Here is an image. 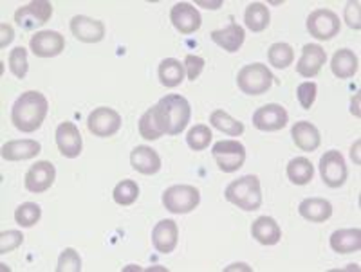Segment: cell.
<instances>
[{
    "instance_id": "cell-1",
    "label": "cell",
    "mask_w": 361,
    "mask_h": 272,
    "mask_svg": "<svg viewBox=\"0 0 361 272\" xmlns=\"http://www.w3.org/2000/svg\"><path fill=\"white\" fill-rule=\"evenodd\" d=\"M49 110V103L42 92L27 91L15 101L11 108V123L17 130L31 134L42 127Z\"/></svg>"
},
{
    "instance_id": "cell-2",
    "label": "cell",
    "mask_w": 361,
    "mask_h": 272,
    "mask_svg": "<svg viewBox=\"0 0 361 272\" xmlns=\"http://www.w3.org/2000/svg\"><path fill=\"white\" fill-rule=\"evenodd\" d=\"M228 202L235 204L243 211H257L262 206V191H260V181L255 175H246L231 182L224 191Z\"/></svg>"
},
{
    "instance_id": "cell-3",
    "label": "cell",
    "mask_w": 361,
    "mask_h": 272,
    "mask_svg": "<svg viewBox=\"0 0 361 272\" xmlns=\"http://www.w3.org/2000/svg\"><path fill=\"white\" fill-rule=\"evenodd\" d=\"M238 89L247 96L266 94L273 85V75L262 63H251L238 70L237 76Z\"/></svg>"
},
{
    "instance_id": "cell-4",
    "label": "cell",
    "mask_w": 361,
    "mask_h": 272,
    "mask_svg": "<svg viewBox=\"0 0 361 272\" xmlns=\"http://www.w3.org/2000/svg\"><path fill=\"white\" fill-rule=\"evenodd\" d=\"M159 105L163 107L169 121V136H179L190 123L192 117V108L186 98L180 94H169L159 99Z\"/></svg>"
},
{
    "instance_id": "cell-5",
    "label": "cell",
    "mask_w": 361,
    "mask_h": 272,
    "mask_svg": "<svg viewBox=\"0 0 361 272\" xmlns=\"http://www.w3.org/2000/svg\"><path fill=\"white\" fill-rule=\"evenodd\" d=\"M201 202V193L197 188L188 184H177L163 193L164 207L173 214L192 213Z\"/></svg>"
},
{
    "instance_id": "cell-6",
    "label": "cell",
    "mask_w": 361,
    "mask_h": 272,
    "mask_svg": "<svg viewBox=\"0 0 361 272\" xmlns=\"http://www.w3.org/2000/svg\"><path fill=\"white\" fill-rule=\"evenodd\" d=\"M212 155H214L219 169H222L224 174H233L244 166L246 146L238 141H219L212 148Z\"/></svg>"
},
{
    "instance_id": "cell-7",
    "label": "cell",
    "mask_w": 361,
    "mask_h": 272,
    "mask_svg": "<svg viewBox=\"0 0 361 272\" xmlns=\"http://www.w3.org/2000/svg\"><path fill=\"white\" fill-rule=\"evenodd\" d=\"M51 17H53V4L47 0H35L15 11V22L25 31L37 30L45 22H49Z\"/></svg>"
},
{
    "instance_id": "cell-8",
    "label": "cell",
    "mask_w": 361,
    "mask_h": 272,
    "mask_svg": "<svg viewBox=\"0 0 361 272\" xmlns=\"http://www.w3.org/2000/svg\"><path fill=\"white\" fill-rule=\"evenodd\" d=\"M341 22L331 9H316L307 17V31L318 40H331L340 33Z\"/></svg>"
},
{
    "instance_id": "cell-9",
    "label": "cell",
    "mask_w": 361,
    "mask_h": 272,
    "mask_svg": "<svg viewBox=\"0 0 361 272\" xmlns=\"http://www.w3.org/2000/svg\"><path fill=\"white\" fill-rule=\"evenodd\" d=\"M320 175L329 188H340L347 181V164L340 152L331 150L325 152L320 159Z\"/></svg>"
},
{
    "instance_id": "cell-10",
    "label": "cell",
    "mask_w": 361,
    "mask_h": 272,
    "mask_svg": "<svg viewBox=\"0 0 361 272\" xmlns=\"http://www.w3.org/2000/svg\"><path fill=\"white\" fill-rule=\"evenodd\" d=\"M87 127H89V132L94 134L96 137H111L121 128V116L114 108L99 107L94 112H90Z\"/></svg>"
},
{
    "instance_id": "cell-11",
    "label": "cell",
    "mask_w": 361,
    "mask_h": 272,
    "mask_svg": "<svg viewBox=\"0 0 361 272\" xmlns=\"http://www.w3.org/2000/svg\"><path fill=\"white\" fill-rule=\"evenodd\" d=\"M289 116L282 105H264L253 114V127L262 132H279L288 124Z\"/></svg>"
},
{
    "instance_id": "cell-12",
    "label": "cell",
    "mask_w": 361,
    "mask_h": 272,
    "mask_svg": "<svg viewBox=\"0 0 361 272\" xmlns=\"http://www.w3.org/2000/svg\"><path fill=\"white\" fill-rule=\"evenodd\" d=\"M56 179V169H54L53 162L40 161L33 164L25 174V190L31 193H44L54 184Z\"/></svg>"
},
{
    "instance_id": "cell-13",
    "label": "cell",
    "mask_w": 361,
    "mask_h": 272,
    "mask_svg": "<svg viewBox=\"0 0 361 272\" xmlns=\"http://www.w3.org/2000/svg\"><path fill=\"white\" fill-rule=\"evenodd\" d=\"M169 132V121H166V114H164L163 107L159 103L154 105L152 108H148L140 119V134L143 139L156 141L163 137Z\"/></svg>"
},
{
    "instance_id": "cell-14",
    "label": "cell",
    "mask_w": 361,
    "mask_h": 272,
    "mask_svg": "<svg viewBox=\"0 0 361 272\" xmlns=\"http://www.w3.org/2000/svg\"><path fill=\"white\" fill-rule=\"evenodd\" d=\"M56 145L62 152L63 157L67 159H74V157H78L82 153L83 148V141H82V134H80L78 127L74 123H60L56 128Z\"/></svg>"
},
{
    "instance_id": "cell-15",
    "label": "cell",
    "mask_w": 361,
    "mask_h": 272,
    "mask_svg": "<svg viewBox=\"0 0 361 272\" xmlns=\"http://www.w3.org/2000/svg\"><path fill=\"white\" fill-rule=\"evenodd\" d=\"M29 47L35 53V56L40 58H53L66 49V40L56 31H40L29 40Z\"/></svg>"
},
{
    "instance_id": "cell-16",
    "label": "cell",
    "mask_w": 361,
    "mask_h": 272,
    "mask_svg": "<svg viewBox=\"0 0 361 272\" xmlns=\"http://www.w3.org/2000/svg\"><path fill=\"white\" fill-rule=\"evenodd\" d=\"M170 20L180 34H192L201 27V13L188 2H179L170 11Z\"/></svg>"
},
{
    "instance_id": "cell-17",
    "label": "cell",
    "mask_w": 361,
    "mask_h": 272,
    "mask_svg": "<svg viewBox=\"0 0 361 272\" xmlns=\"http://www.w3.org/2000/svg\"><path fill=\"white\" fill-rule=\"evenodd\" d=\"M71 33L85 44H98L105 38V25L103 22L94 18L85 17V15H76L71 20Z\"/></svg>"
},
{
    "instance_id": "cell-18",
    "label": "cell",
    "mask_w": 361,
    "mask_h": 272,
    "mask_svg": "<svg viewBox=\"0 0 361 272\" xmlns=\"http://www.w3.org/2000/svg\"><path fill=\"white\" fill-rule=\"evenodd\" d=\"M327 62V54L324 47L318 44H307L302 49V58L296 63V72L304 78H314Z\"/></svg>"
},
{
    "instance_id": "cell-19",
    "label": "cell",
    "mask_w": 361,
    "mask_h": 272,
    "mask_svg": "<svg viewBox=\"0 0 361 272\" xmlns=\"http://www.w3.org/2000/svg\"><path fill=\"white\" fill-rule=\"evenodd\" d=\"M177 240H179V229L173 220H161L156 224L152 231V243L157 252L169 254L177 247Z\"/></svg>"
},
{
    "instance_id": "cell-20",
    "label": "cell",
    "mask_w": 361,
    "mask_h": 272,
    "mask_svg": "<svg viewBox=\"0 0 361 272\" xmlns=\"http://www.w3.org/2000/svg\"><path fill=\"white\" fill-rule=\"evenodd\" d=\"M130 164L143 175H154L161 169V157L150 146H135L130 153Z\"/></svg>"
},
{
    "instance_id": "cell-21",
    "label": "cell",
    "mask_w": 361,
    "mask_h": 272,
    "mask_svg": "<svg viewBox=\"0 0 361 272\" xmlns=\"http://www.w3.org/2000/svg\"><path fill=\"white\" fill-rule=\"evenodd\" d=\"M42 146L38 141L22 139V141H9L2 146V159L4 161H27L40 153Z\"/></svg>"
},
{
    "instance_id": "cell-22",
    "label": "cell",
    "mask_w": 361,
    "mask_h": 272,
    "mask_svg": "<svg viewBox=\"0 0 361 272\" xmlns=\"http://www.w3.org/2000/svg\"><path fill=\"white\" fill-rule=\"evenodd\" d=\"M291 137L295 141V145L300 150H304V152H314V150H318V146L322 143L318 128L312 123H309V121H298L291 128Z\"/></svg>"
},
{
    "instance_id": "cell-23",
    "label": "cell",
    "mask_w": 361,
    "mask_h": 272,
    "mask_svg": "<svg viewBox=\"0 0 361 272\" xmlns=\"http://www.w3.org/2000/svg\"><path fill=\"white\" fill-rule=\"evenodd\" d=\"M209 38L217 44L221 49L228 51V53H237L244 44V38H246V33L238 24L231 22L228 27L224 30H217L209 34Z\"/></svg>"
},
{
    "instance_id": "cell-24",
    "label": "cell",
    "mask_w": 361,
    "mask_h": 272,
    "mask_svg": "<svg viewBox=\"0 0 361 272\" xmlns=\"http://www.w3.org/2000/svg\"><path fill=\"white\" fill-rule=\"evenodd\" d=\"M251 235L262 245H275L282 238V229L271 216H259L251 226Z\"/></svg>"
},
{
    "instance_id": "cell-25",
    "label": "cell",
    "mask_w": 361,
    "mask_h": 272,
    "mask_svg": "<svg viewBox=\"0 0 361 272\" xmlns=\"http://www.w3.org/2000/svg\"><path fill=\"white\" fill-rule=\"evenodd\" d=\"M298 213L309 222L322 224L333 216V204L325 198H305L300 202Z\"/></svg>"
},
{
    "instance_id": "cell-26",
    "label": "cell",
    "mask_w": 361,
    "mask_h": 272,
    "mask_svg": "<svg viewBox=\"0 0 361 272\" xmlns=\"http://www.w3.org/2000/svg\"><path fill=\"white\" fill-rule=\"evenodd\" d=\"M331 249L340 254H350L361 249V231L360 229H340L331 235Z\"/></svg>"
},
{
    "instance_id": "cell-27",
    "label": "cell",
    "mask_w": 361,
    "mask_h": 272,
    "mask_svg": "<svg viewBox=\"0 0 361 272\" xmlns=\"http://www.w3.org/2000/svg\"><path fill=\"white\" fill-rule=\"evenodd\" d=\"M333 75L340 79L353 78L357 72V56L350 49H340L334 53L331 62Z\"/></svg>"
},
{
    "instance_id": "cell-28",
    "label": "cell",
    "mask_w": 361,
    "mask_h": 272,
    "mask_svg": "<svg viewBox=\"0 0 361 272\" xmlns=\"http://www.w3.org/2000/svg\"><path fill=\"white\" fill-rule=\"evenodd\" d=\"M157 75H159L161 85L173 89L180 85L183 79H185V65L176 58H166L159 63Z\"/></svg>"
},
{
    "instance_id": "cell-29",
    "label": "cell",
    "mask_w": 361,
    "mask_h": 272,
    "mask_svg": "<svg viewBox=\"0 0 361 272\" xmlns=\"http://www.w3.org/2000/svg\"><path fill=\"white\" fill-rule=\"evenodd\" d=\"M271 15L269 9L262 4V2H253L246 8L244 13V22H246V27L253 33H262L264 30H267L269 25Z\"/></svg>"
},
{
    "instance_id": "cell-30",
    "label": "cell",
    "mask_w": 361,
    "mask_h": 272,
    "mask_svg": "<svg viewBox=\"0 0 361 272\" xmlns=\"http://www.w3.org/2000/svg\"><path fill=\"white\" fill-rule=\"evenodd\" d=\"M312 175H314V168L305 157H296L288 164V177L293 184L305 186L312 181Z\"/></svg>"
},
{
    "instance_id": "cell-31",
    "label": "cell",
    "mask_w": 361,
    "mask_h": 272,
    "mask_svg": "<svg viewBox=\"0 0 361 272\" xmlns=\"http://www.w3.org/2000/svg\"><path fill=\"white\" fill-rule=\"evenodd\" d=\"M209 124L231 137H238L244 134V124L240 123V121L233 119V117L224 110L212 112V116H209Z\"/></svg>"
},
{
    "instance_id": "cell-32",
    "label": "cell",
    "mask_w": 361,
    "mask_h": 272,
    "mask_svg": "<svg viewBox=\"0 0 361 272\" xmlns=\"http://www.w3.org/2000/svg\"><path fill=\"white\" fill-rule=\"evenodd\" d=\"M267 58L276 69H288L295 62V51L289 44H273L267 51Z\"/></svg>"
},
{
    "instance_id": "cell-33",
    "label": "cell",
    "mask_w": 361,
    "mask_h": 272,
    "mask_svg": "<svg viewBox=\"0 0 361 272\" xmlns=\"http://www.w3.org/2000/svg\"><path fill=\"white\" fill-rule=\"evenodd\" d=\"M114 202L119 206H132L140 197V186L134 181H121L112 191Z\"/></svg>"
},
{
    "instance_id": "cell-34",
    "label": "cell",
    "mask_w": 361,
    "mask_h": 272,
    "mask_svg": "<svg viewBox=\"0 0 361 272\" xmlns=\"http://www.w3.org/2000/svg\"><path fill=\"white\" fill-rule=\"evenodd\" d=\"M212 137H214L212 136V130L206 124H195L188 132V136H186V143L195 152H202V150H206L209 146Z\"/></svg>"
},
{
    "instance_id": "cell-35",
    "label": "cell",
    "mask_w": 361,
    "mask_h": 272,
    "mask_svg": "<svg viewBox=\"0 0 361 272\" xmlns=\"http://www.w3.org/2000/svg\"><path fill=\"white\" fill-rule=\"evenodd\" d=\"M42 209L35 202H24L15 211V220L20 227H33L40 220Z\"/></svg>"
},
{
    "instance_id": "cell-36",
    "label": "cell",
    "mask_w": 361,
    "mask_h": 272,
    "mask_svg": "<svg viewBox=\"0 0 361 272\" xmlns=\"http://www.w3.org/2000/svg\"><path fill=\"white\" fill-rule=\"evenodd\" d=\"M9 70L18 79H24L27 75V51L24 47H15L9 54Z\"/></svg>"
},
{
    "instance_id": "cell-37",
    "label": "cell",
    "mask_w": 361,
    "mask_h": 272,
    "mask_svg": "<svg viewBox=\"0 0 361 272\" xmlns=\"http://www.w3.org/2000/svg\"><path fill=\"white\" fill-rule=\"evenodd\" d=\"M58 272H80L82 271V260H80V254L74 249L67 247L63 249L60 258H58Z\"/></svg>"
},
{
    "instance_id": "cell-38",
    "label": "cell",
    "mask_w": 361,
    "mask_h": 272,
    "mask_svg": "<svg viewBox=\"0 0 361 272\" xmlns=\"http://www.w3.org/2000/svg\"><path fill=\"white\" fill-rule=\"evenodd\" d=\"M24 242V235L20 231H2L0 233V254H8L20 247Z\"/></svg>"
},
{
    "instance_id": "cell-39",
    "label": "cell",
    "mask_w": 361,
    "mask_h": 272,
    "mask_svg": "<svg viewBox=\"0 0 361 272\" xmlns=\"http://www.w3.org/2000/svg\"><path fill=\"white\" fill-rule=\"evenodd\" d=\"M316 91H318V87L312 82H305L302 85H298V89H296V98H298L300 107L309 110L312 107V103H314Z\"/></svg>"
},
{
    "instance_id": "cell-40",
    "label": "cell",
    "mask_w": 361,
    "mask_h": 272,
    "mask_svg": "<svg viewBox=\"0 0 361 272\" xmlns=\"http://www.w3.org/2000/svg\"><path fill=\"white\" fill-rule=\"evenodd\" d=\"M185 69H186V75H188V79L190 82H195V79L201 76L202 69H204L206 62L204 58H201V56H195V54H188L185 58Z\"/></svg>"
},
{
    "instance_id": "cell-41",
    "label": "cell",
    "mask_w": 361,
    "mask_h": 272,
    "mask_svg": "<svg viewBox=\"0 0 361 272\" xmlns=\"http://www.w3.org/2000/svg\"><path fill=\"white\" fill-rule=\"evenodd\" d=\"M345 22L349 24L353 30H361V18H360V2H349L345 8Z\"/></svg>"
},
{
    "instance_id": "cell-42",
    "label": "cell",
    "mask_w": 361,
    "mask_h": 272,
    "mask_svg": "<svg viewBox=\"0 0 361 272\" xmlns=\"http://www.w3.org/2000/svg\"><path fill=\"white\" fill-rule=\"evenodd\" d=\"M0 31H2V41H0V47H6L8 44H11L15 33H13L11 25H8V24L0 25Z\"/></svg>"
},
{
    "instance_id": "cell-43",
    "label": "cell",
    "mask_w": 361,
    "mask_h": 272,
    "mask_svg": "<svg viewBox=\"0 0 361 272\" xmlns=\"http://www.w3.org/2000/svg\"><path fill=\"white\" fill-rule=\"evenodd\" d=\"M199 6H206L208 9H217L219 6H221V2H217V4H209V2H199Z\"/></svg>"
},
{
    "instance_id": "cell-44",
    "label": "cell",
    "mask_w": 361,
    "mask_h": 272,
    "mask_svg": "<svg viewBox=\"0 0 361 272\" xmlns=\"http://www.w3.org/2000/svg\"><path fill=\"white\" fill-rule=\"evenodd\" d=\"M357 148H360V141L356 143V146L353 148V159L356 157V162H360V159H357Z\"/></svg>"
}]
</instances>
